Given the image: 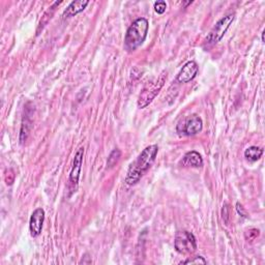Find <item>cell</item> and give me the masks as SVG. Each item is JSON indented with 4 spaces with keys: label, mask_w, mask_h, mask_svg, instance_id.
<instances>
[{
    "label": "cell",
    "mask_w": 265,
    "mask_h": 265,
    "mask_svg": "<svg viewBox=\"0 0 265 265\" xmlns=\"http://www.w3.org/2000/svg\"><path fill=\"white\" fill-rule=\"evenodd\" d=\"M259 235H260V231L256 228L248 229L245 233V237L247 242H253V240H255Z\"/></svg>",
    "instance_id": "cell-14"
},
{
    "label": "cell",
    "mask_w": 265,
    "mask_h": 265,
    "mask_svg": "<svg viewBox=\"0 0 265 265\" xmlns=\"http://www.w3.org/2000/svg\"><path fill=\"white\" fill-rule=\"evenodd\" d=\"M174 247L176 252L182 255L194 253L197 248L196 237L189 231H178L175 235Z\"/></svg>",
    "instance_id": "cell-5"
},
{
    "label": "cell",
    "mask_w": 265,
    "mask_h": 265,
    "mask_svg": "<svg viewBox=\"0 0 265 265\" xmlns=\"http://www.w3.org/2000/svg\"><path fill=\"white\" fill-rule=\"evenodd\" d=\"M199 71V67L195 61L187 62L182 69L180 70L179 74L177 75V82L179 83H188L195 79Z\"/></svg>",
    "instance_id": "cell-9"
},
{
    "label": "cell",
    "mask_w": 265,
    "mask_h": 265,
    "mask_svg": "<svg viewBox=\"0 0 265 265\" xmlns=\"http://www.w3.org/2000/svg\"><path fill=\"white\" fill-rule=\"evenodd\" d=\"M120 157H122V151H120L119 149H114L113 151L111 152L109 158H108V160H107V167L108 168H113L117 163L118 160L120 159Z\"/></svg>",
    "instance_id": "cell-13"
},
{
    "label": "cell",
    "mask_w": 265,
    "mask_h": 265,
    "mask_svg": "<svg viewBox=\"0 0 265 265\" xmlns=\"http://www.w3.org/2000/svg\"><path fill=\"white\" fill-rule=\"evenodd\" d=\"M167 9V3L165 1H157L155 3V11L159 15H162L166 12Z\"/></svg>",
    "instance_id": "cell-16"
},
{
    "label": "cell",
    "mask_w": 265,
    "mask_h": 265,
    "mask_svg": "<svg viewBox=\"0 0 265 265\" xmlns=\"http://www.w3.org/2000/svg\"><path fill=\"white\" fill-rule=\"evenodd\" d=\"M234 18H235L234 14H229L216 22L215 25L211 30L210 35H207L205 39V44L207 46H213L215 44H218L223 38V36L226 35V32L229 29L232 22L234 21Z\"/></svg>",
    "instance_id": "cell-3"
},
{
    "label": "cell",
    "mask_w": 265,
    "mask_h": 265,
    "mask_svg": "<svg viewBox=\"0 0 265 265\" xmlns=\"http://www.w3.org/2000/svg\"><path fill=\"white\" fill-rule=\"evenodd\" d=\"M263 155V149L258 146H250L245 150V158L250 162H257Z\"/></svg>",
    "instance_id": "cell-12"
},
{
    "label": "cell",
    "mask_w": 265,
    "mask_h": 265,
    "mask_svg": "<svg viewBox=\"0 0 265 265\" xmlns=\"http://www.w3.org/2000/svg\"><path fill=\"white\" fill-rule=\"evenodd\" d=\"M206 264V260L203 258L202 256H196V257H193V258L191 259H188L186 261H181L180 264Z\"/></svg>",
    "instance_id": "cell-15"
},
{
    "label": "cell",
    "mask_w": 265,
    "mask_h": 265,
    "mask_svg": "<svg viewBox=\"0 0 265 265\" xmlns=\"http://www.w3.org/2000/svg\"><path fill=\"white\" fill-rule=\"evenodd\" d=\"M83 156H84V148L83 147L79 148L77 150V152H76V155H75V158H74V160H73V167H71L70 178H69L70 186L73 188V189H71V190H73V192L76 190L78 183H79L80 173H81L82 162H83Z\"/></svg>",
    "instance_id": "cell-7"
},
{
    "label": "cell",
    "mask_w": 265,
    "mask_h": 265,
    "mask_svg": "<svg viewBox=\"0 0 265 265\" xmlns=\"http://www.w3.org/2000/svg\"><path fill=\"white\" fill-rule=\"evenodd\" d=\"M44 222H45V211L42 207L36 208V210L31 213L30 220H29V231L32 237H37L42 233Z\"/></svg>",
    "instance_id": "cell-8"
},
{
    "label": "cell",
    "mask_w": 265,
    "mask_h": 265,
    "mask_svg": "<svg viewBox=\"0 0 265 265\" xmlns=\"http://www.w3.org/2000/svg\"><path fill=\"white\" fill-rule=\"evenodd\" d=\"M203 122L198 115H191L177 124L178 134L184 136H195L202 131Z\"/></svg>",
    "instance_id": "cell-6"
},
{
    "label": "cell",
    "mask_w": 265,
    "mask_h": 265,
    "mask_svg": "<svg viewBox=\"0 0 265 265\" xmlns=\"http://www.w3.org/2000/svg\"><path fill=\"white\" fill-rule=\"evenodd\" d=\"M181 165L183 167H192V168H201L203 166V159L199 152L192 150L187 152L182 158Z\"/></svg>",
    "instance_id": "cell-10"
},
{
    "label": "cell",
    "mask_w": 265,
    "mask_h": 265,
    "mask_svg": "<svg viewBox=\"0 0 265 265\" xmlns=\"http://www.w3.org/2000/svg\"><path fill=\"white\" fill-rule=\"evenodd\" d=\"M167 76L165 74L160 75L157 81L151 82L148 84L144 89L141 91L139 99H138V107L141 109L146 108L149 104L156 99V96L159 94V92L162 89L164 86V83L166 81Z\"/></svg>",
    "instance_id": "cell-4"
},
{
    "label": "cell",
    "mask_w": 265,
    "mask_h": 265,
    "mask_svg": "<svg viewBox=\"0 0 265 265\" xmlns=\"http://www.w3.org/2000/svg\"><path fill=\"white\" fill-rule=\"evenodd\" d=\"M5 181H6L7 184H10V186H11V184H13V182L15 181V173H14V171L12 169L6 170V172H5Z\"/></svg>",
    "instance_id": "cell-17"
},
{
    "label": "cell",
    "mask_w": 265,
    "mask_h": 265,
    "mask_svg": "<svg viewBox=\"0 0 265 265\" xmlns=\"http://www.w3.org/2000/svg\"><path fill=\"white\" fill-rule=\"evenodd\" d=\"M149 29L148 20L138 18L127 28L124 36V49L127 52H133L139 48L147 37Z\"/></svg>",
    "instance_id": "cell-2"
},
{
    "label": "cell",
    "mask_w": 265,
    "mask_h": 265,
    "mask_svg": "<svg viewBox=\"0 0 265 265\" xmlns=\"http://www.w3.org/2000/svg\"><path fill=\"white\" fill-rule=\"evenodd\" d=\"M236 211H237V212L240 214V215H242V216H244V218H247V212H246V211H245V208L243 207V205L242 204H239V203H237L236 204Z\"/></svg>",
    "instance_id": "cell-18"
},
{
    "label": "cell",
    "mask_w": 265,
    "mask_h": 265,
    "mask_svg": "<svg viewBox=\"0 0 265 265\" xmlns=\"http://www.w3.org/2000/svg\"><path fill=\"white\" fill-rule=\"evenodd\" d=\"M88 4H89L88 0H78V1L71 2L63 13V18L74 17V16L82 13Z\"/></svg>",
    "instance_id": "cell-11"
},
{
    "label": "cell",
    "mask_w": 265,
    "mask_h": 265,
    "mask_svg": "<svg viewBox=\"0 0 265 265\" xmlns=\"http://www.w3.org/2000/svg\"><path fill=\"white\" fill-rule=\"evenodd\" d=\"M262 42H264V31L262 32Z\"/></svg>",
    "instance_id": "cell-19"
},
{
    "label": "cell",
    "mask_w": 265,
    "mask_h": 265,
    "mask_svg": "<svg viewBox=\"0 0 265 265\" xmlns=\"http://www.w3.org/2000/svg\"><path fill=\"white\" fill-rule=\"evenodd\" d=\"M159 152V146L154 144V145H149L139 155V157L136 159L134 163L131 164L130 168H128L126 176H125V182L128 186H134L142 178V176L145 174L151 165L154 164L156 160L157 155Z\"/></svg>",
    "instance_id": "cell-1"
}]
</instances>
